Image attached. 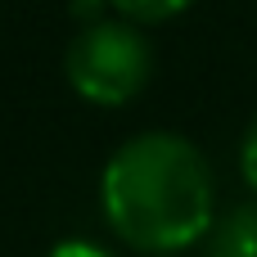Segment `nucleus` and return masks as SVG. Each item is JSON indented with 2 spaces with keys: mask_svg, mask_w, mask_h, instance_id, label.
<instances>
[{
  "mask_svg": "<svg viewBox=\"0 0 257 257\" xmlns=\"http://www.w3.org/2000/svg\"><path fill=\"white\" fill-rule=\"evenodd\" d=\"M99 203L117 239L140 253H181L212 230L208 158L172 131L126 140L99 181Z\"/></svg>",
  "mask_w": 257,
  "mask_h": 257,
  "instance_id": "1",
  "label": "nucleus"
},
{
  "mask_svg": "<svg viewBox=\"0 0 257 257\" xmlns=\"http://www.w3.org/2000/svg\"><path fill=\"white\" fill-rule=\"evenodd\" d=\"M208 257H257V203L235 208V212L217 226Z\"/></svg>",
  "mask_w": 257,
  "mask_h": 257,
  "instance_id": "3",
  "label": "nucleus"
},
{
  "mask_svg": "<svg viewBox=\"0 0 257 257\" xmlns=\"http://www.w3.org/2000/svg\"><path fill=\"white\" fill-rule=\"evenodd\" d=\"M108 5H117L126 18H136V23H163V18H176V14H185L194 0H108Z\"/></svg>",
  "mask_w": 257,
  "mask_h": 257,
  "instance_id": "4",
  "label": "nucleus"
},
{
  "mask_svg": "<svg viewBox=\"0 0 257 257\" xmlns=\"http://www.w3.org/2000/svg\"><path fill=\"white\" fill-rule=\"evenodd\" d=\"M149 68H154V54L145 36L131 23H108V18H95L68 45V59H63L68 86L81 99L104 104V108L136 99L149 81Z\"/></svg>",
  "mask_w": 257,
  "mask_h": 257,
  "instance_id": "2",
  "label": "nucleus"
},
{
  "mask_svg": "<svg viewBox=\"0 0 257 257\" xmlns=\"http://www.w3.org/2000/svg\"><path fill=\"white\" fill-rule=\"evenodd\" d=\"M239 172H244V181L257 190V122H253V131L244 136V149H239Z\"/></svg>",
  "mask_w": 257,
  "mask_h": 257,
  "instance_id": "5",
  "label": "nucleus"
},
{
  "mask_svg": "<svg viewBox=\"0 0 257 257\" xmlns=\"http://www.w3.org/2000/svg\"><path fill=\"white\" fill-rule=\"evenodd\" d=\"M154 257H172V253H154Z\"/></svg>",
  "mask_w": 257,
  "mask_h": 257,
  "instance_id": "7",
  "label": "nucleus"
},
{
  "mask_svg": "<svg viewBox=\"0 0 257 257\" xmlns=\"http://www.w3.org/2000/svg\"><path fill=\"white\" fill-rule=\"evenodd\" d=\"M50 257H108L99 244H90V239H63V244H54Z\"/></svg>",
  "mask_w": 257,
  "mask_h": 257,
  "instance_id": "6",
  "label": "nucleus"
}]
</instances>
